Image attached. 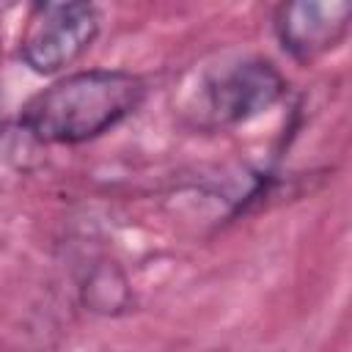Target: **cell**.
I'll use <instances>...</instances> for the list:
<instances>
[{"instance_id":"3957f363","label":"cell","mask_w":352,"mask_h":352,"mask_svg":"<svg viewBox=\"0 0 352 352\" xmlns=\"http://www.w3.org/2000/svg\"><path fill=\"white\" fill-rule=\"evenodd\" d=\"M99 14L88 3H41L30 11L19 52L38 74H55L74 63L96 38Z\"/></svg>"},{"instance_id":"277c9868","label":"cell","mask_w":352,"mask_h":352,"mask_svg":"<svg viewBox=\"0 0 352 352\" xmlns=\"http://www.w3.org/2000/svg\"><path fill=\"white\" fill-rule=\"evenodd\" d=\"M349 0H297L275 14V33L289 55L311 60L333 50L349 30Z\"/></svg>"},{"instance_id":"6da1fadb","label":"cell","mask_w":352,"mask_h":352,"mask_svg":"<svg viewBox=\"0 0 352 352\" xmlns=\"http://www.w3.org/2000/svg\"><path fill=\"white\" fill-rule=\"evenodd\" d=\"M146 99V82L118 69H88L66 74L22 110V126L41 143H82L126 116Z\"/></svg>"},{"instance_id":"7a4b0ae2","label":"cell","mask_w":352,"mask_h":352,"mask_svg":"<svg viewBox=\"0 0 352 352\" xmlns=\"http://www.w3.org/2000/svg\"><path fill=\"white\" fill-rule=\"evenodd\" d=\"M280 72L264 58H239L206 72L190 99V116L201 126H226L270 110L283 96Z\"/></svg>"}]
</instances>
